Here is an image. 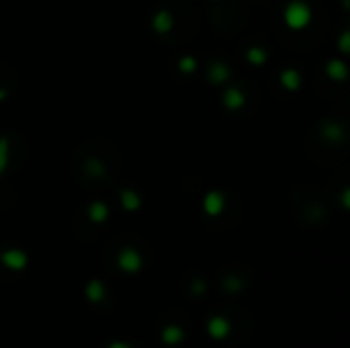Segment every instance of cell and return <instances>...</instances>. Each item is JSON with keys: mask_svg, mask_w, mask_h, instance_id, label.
I'll return each instance as SVG.
<instances>
[{"mask_svg": "<svg viewBox=\"0 0 350 348\" xmlns=\"http://www.w3.org/2000/svg\"><path fill=\"white\" fill-rule=\"evenodd\" d=\"M86 295H88V301L96 303V301H100V299L104 297V289H102V285H100L98 280H92V282L86 287Z\"/></svg>", "mask_w": 350, "mask_h": 348, "instance_id": "4fadbf2b", "label": "cell"}, {"mask_svg": "<svg viewBox=\"0 0 350 348\" xmlns=\"http://www.w3.org/2000/svg\"><path fill=\"white\" fill-rule=\"evenodd\" d=\"M8 164V139L0 137V174Z\"/></svg>", "mask_w": 350, "mask_h": 348, "instance_id": "e0dca14e", "label": "cell"}, {"mask_svg": "<svg viewBox=\"0 0 350 348\" xmlns=\"http://www.w3.org/2000/svg\"><path fill=\"white\" fill-rule=\"evenodd\" d=\"M4 94H6V92H4V90H0V100L4 98Z\"/></svg>", "mask_w": 350, "mask_h": 348, "instance_id": "44dd1931", "label": "cell"}, {"mask_svg": "<svg viewBox=\"0 0 350 348\" xmlns=\"http://www.w3.org/2000/svg\"><path fill=\"white\" fill-rule=\"evenodd\" d=\"M182 330L178 328V325H168L166 330H164V334H162V340L168 344V346H174L176 342H180L182 340Z\"/></svg>", "mask_w": 350, "mask_h": 348, "instance_id": "30bf717a", "label": "cell"}, {"mask_svg": "<svg viewBox=\"0 0 350 348\" xmlns=\"http://www.w3.org/2000/svg\"><path fill=\"white\" fill-rule=\"evenodd\" d=\"M119 266L125 270V272H135L141 268V256L131 250V248H125L121 254H119Z\"/></svg>", "mask_w": 350, "mask_h": 348, "instance_id": "7a4b0ae2", "label": "cell"}, {"mask_svg": "<svg viewBox=\"0 0 350 348\" xmlns=\"http://www.w3.org/2000/svg\"><path fill=\"white\" fill-rule=\"evenodd\" d=\"M2 262L12 270H20L27 264V256L23 252H18V250H8V252L2 254Z\"/></svg>", "mask_w": 350, "mask_h": 348, "instance_id": "277c9868", "label": "cell"}, {"mask_svg": "<svg viewBox=\"0 0 350 348\" xmlns=\"http://www.w3.org/2000/svg\"><path fill=\"white\" fill-rule=\"evenodd\" d=\"M203 209H205L209 215H219L221 209H223V194L217 192V190L209 192V194L203 199Z\"/></svg>", "mask_w": 350, "mask_h": 348, "instance_id": "3957f363", "label": "cell"}, {"mask_svg": "<svg viewBox=\"0 0 350 348\" xmlns=\"http://www.w3.org/2000/svg\"><path fill=\"white\" fill-rule=\"evenodd\" d=\"M172 23H174V18H172V14L168 10H158L154 20H151L156 33H168L172 29Z\"/></svg>", "mask_w": 350, "mask_h": 348, "instance_id": "5b68a950", "label": "cell"}, {"mask_svg": "<svg viewBox=\"0 0 350 348\" xmlns=\"http://www.w3.org/2000/svg\"><path fill=\"white\" fill-rule=\"evenodd\" d=\"M207 330H209V334L213 336V338H225L227 334H229V323H227V319L225 317H213L211 321H209V325H207Z\"/></svg>", "mask_w": 350, "mask_h": 348, "instance_id": "8992f818", "label": "cell"}, {"mask_svg": "<svg viewBox=\"0 0 350 348\" xmlns=\"http://www.w3.org/2000/svg\"><path fill=\"white\" fill-rule=\"evenodd\" d=\"M178 68H180L182 72L190 74V72H194V68H196V61H194V57H190V55H184V57H180V61H178Z\"/></svg>", "mask_w": 350, "mask_h": 348, "instance_id": "ac0fdd59", "label": "cell"}, {"mask_svg": "<svg viewBox=\"0 0 350 348\" xmlns=\"http://www.w3.org/2000/svg\"><path fill=\"white\" fill-rule=\"evenodd\" d=\"M111 348H129V346H127V344H121V342H117V344H113Z\"/></svg>", "mask_w": 350, "mask_h": 348, "instance_id": "ffe728a7", "label": "cell"}, {"mask_svg": "<svg viewBox=\"0 0 350 348\" xmlns=\"http://www.w3.org/2000/svg\"><path fill=\"white\" fill-rule=\"evenodd\" d=\"M248 61H250V63H256V66L264 63V61H266V51L260 49V47H250V49H248Z\"/></svg>", "mask_w": 350, "mask_h": 348, "instance_id": "9a60e30c", "label": "cell"}, {"mask_svg": "<svg viewBox=\"0 0 350 348\" xmlns=\"http://www.w3.org/2000/svg\"><path fill=\"white\" fill-rule=\"evenodd\" d=\"M311 18V8L303 0H291L285 6V23L291 29H303Z\"/></svg>", "mask_w": 350, "mask_h": 348, "instance_id": "6da1fadb", "label": "cell"}, {"mask_svg": "<svg viewBox=\"0 0 350 348\" xmlns=\"http://www.w3.org/2000/svg\"><path fill=\"white\" fill-rule=\"evenodd\" d=\"M323 135H325L327 139L338 141V139H342V129H340V125H336V123H327V125L323 127Z\"/></svg>", "mask_w": 350, "mask_h": 348, "instance_id": "2e32d148", "label": "cell"}, {"mask_svg": "<svg viewBox=\"0 0 350 348\" xmlns=\"http://www.w3.org/2000/svg\"><path fill=\"white\" fill-rule=\"evenodd\" d=\"M280 82H282V86H285V88H289V90H297V88H299V84H301V78H299V74H297L295 70H285V72L280 74Z\"/></svg>", "mask_w": 350, "mask_h": 348, "instance_id": "9c48e42d", "label": "cell"}, {"mask_svg": "<svg viewBox=\"0 0 350 348\" xmlns=\"http://www.w3.org/2000/svg\"><path fill=\"white\" fill-rule=\"evenodd\" d=\"M325 70H327V76L334 78V80H344L346 78V66L342 61H338V59H332Z\"/></svg>", "mask_w": 350, "mask_h": 348, "instance_id": "8fae6325", "label": "cell"}, {"mask_svg": "<svg viewBox=\"0 0 350 348\" xmlns=\"http://www.w3.org/2000/svg\"><path fill=\"white\" fill-rule=\"evenodd\" d=\"M340 49L342 51H348L350 47H348V31H344V35H342V39H340Z\"/></svg>", "mask_w": 350, "mask_h": 348, "instance_id": "d6986e66", "label": "cell"}, {"mask_svg": "<svg viewBox=\"0 0 350 348\" xmlns=\"http://www.w3.org/2000/svg\"><path fill=\"white\" fill-rule=\"evenodd\" d=\"M121 203H123V207L127 211H133V209L139 207V197L135 192H131V190H123L121 192Z\"/></svg>", "mask_w": 350, "mask_h": 348, "instance_id": "5bb4252c", "label": "cell"}, {"mask_svg": "<svg viewBox=\"0 0 350 348\" xmlns=\"http://www.w3.org/2000/svg\"><path fill=\"white\" fill-rule=\"evenodd\" d=\"M209 78H211V82H215V84H219V82L227 80V78H229V70H227V66H225V63H219V61L211 63V68H209Z\"/></svg>", "mask_w": 350, "mask_h": 348, "instance_id": "ba28073f", "label": "cell"}, {"mask_svg": "<svg viewBox=\"0 0 350 348\" xmlns=\"http://www.w3.org/2000/svg\"><path fill=\"white\" fill-rule=\"evenodd\" d=\"M223 104L227 108H239L244 104V94L239 92V88H229L225 94H223Z\"/></svg>", "mask_w": 350, "mask_h": 348, "instance_id": "52a82bcc", "label": "cell"}, {"mask_svg": "<svg viewBox=\"0 0 350 348\" xmlns=\"http://www.w3.org/2000/svg\"><path fill=\"white\" fill-rule=\"evenodd\" d=\"M106 215H108V209H106L104 203H92L90 209H88V217H90L92 221H96V223H98V221H104Z\"/></svg>", "mask_w": 350, "mask_h": 348, "instance_id": "7c38bea8", "label": "cell"}]
</instances>
